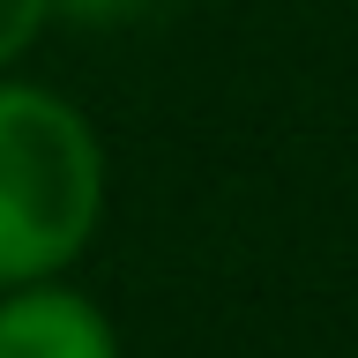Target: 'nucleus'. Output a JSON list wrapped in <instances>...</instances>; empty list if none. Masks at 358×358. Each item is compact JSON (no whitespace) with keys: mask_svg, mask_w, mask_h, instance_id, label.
I'll return each instance as SVG.
<instances>
[{"mask_svg":"<svg viewBox=\"0 0 358 358\" xmlns=\"http://www.w3.org/2000/svg\"><path fill=\"white\" fill-rule=\"evenodd\" d=\"M105 224V142L60 90L0 67V291L67 276Z\"/></svg>","mask_w":358,"mask_h":358,"instance_id":"nucleus-1","label":"nucleus"},{"mask_svg":"<svg viewBox=\"0 0 358 358\" xmlns=\"http://www.w3.org/2000/svg\"><path fill=\"white\" fill-rule=\"evenodd\" d=\"M0 358H120V329L67 276H38L0 291Z\"/></svg>","mask_w":358,"mask_h":358,"instance_id":"nucleus-2","label":"nucleus"},{"mask_svg":"<svg viewBox=\"0 0 358 358\" xmlns=\"http://www.w3.org/2000/svg\"><path fill=\"white\" fill-rule=\"evenodd\" d=\"M45 15H52V0H0V67H15L38 45Z\"/></svg>","mask_w":358,"mask_h":358,"instance_id":"nucleus-3","label":"nucleus"},{"mask_svg":"<svg viewBox=\"0 0 358 358\" xmlns=\"http://www.w3.org/2000/svg\"><path fill=\"white\" fill-rule=\"evenodd\" d=\"M75 15V22H127L134 8H142V0H52V15Z\"/></svg>","mask_w":358,"mask_h":358,"instance_id":"nucleus-4","label":"nucleus"}]
</instances>
